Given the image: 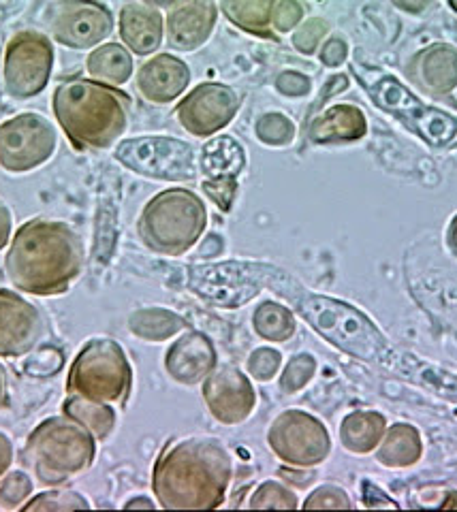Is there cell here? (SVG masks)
Instances as JSON below:
<instances>
[{
    "label": "cell",
    "mask_w": 457,
    "mask_h": 512,
    "mask_svg": "<svg viewBox=\"0 0 457 512\" xmlns=\"http://www.w3.org/2000/svg\"><path fill=\"white\" fill-rule=\"evenodd\" d=\"M233 476L231 455L216 438H184L163 448L152 470V489L165 510L223 506Z\"/></svg>",
    "instance_id": "cell-1"
},
{
    "label": "cell",
    "mask_w": 457,
    "mask_h": 512,
    "mask_svg": "<svg viewBox=\"0 0 457 512\" xmlns=\"http://www.w3.org/2000/svg\"><path fill=\"white\" fill-rule=\"evenodd\" d=\"M84 267L82 239L65 222L28 220L5 256L9 282L22 293L52 297L69 291Z\"/></svg>",
    "instance_id": "cell-2"
},
{
    "label": "cell",
    "mask_w": 457,
    "mask_h": 512,
    "mask_svg": "<svg viewBox=\"0 0 457 512\" xmlns=\"http://www.w3.org/2000/svg\"><path fill=\"white\" fill-rule=\"evenodd\" d=\"M54 114L77 146L107 148L124 133L129 96L114 86L71 79L54 92Z\"/></svg>",
    "instance_id": "cell-3"
},
{
    "label": "cell",
    "mask_w": 457,
    "mask_h": 512,
    "mask_svg": "<svg viewBox=\"0 0 457 512\" xmlns=\"http://www.w3.org/2000/svg\"><path fill=\"white\" fill-rule=\"evenodd\" d=\"M94 455H97V444L92 431L67 414L39 423L24 446L28 468L47 487H58L86 472Z\"/></svg>",
    "instance_id": "cell-4"
},
{
    "label": "cell",
    "mask_w": 457,
    "mask_h": 512,
    "mask_svg": "<svg viewBox=\"0 0 457 512\" xmlns=\"http://www.w3.org/2000/svg\"><path fill=\"white\" fill-rule=\"evenodd\" d=\"M208 214L191 190L173 188L156 195L139 218L144 244L165 256H180L191 250L206 231Z\"/></svg>",
    "instance_id": "cell-5"
},
{
    "label": "cell",
    "mask_w": 457,
    "mask_h": 512,
    "mask_svg": "<svg viewBox=\"0 0 457 512\" xmlns=\"http://www.w3.org/2000/svg\"><path fill=\"white\" fill-rule=\"evenodd\" d=\"M133 389V370L118 342L99 338L90 340L75 357L67 393L94 399V402L124 406Z\"/></svg>",
    "instance_id": "cell-6"
},
{
    "label": "cell",
    "mask_w": 457,
    "mask_h": 512,
    "mask_svg": "<svg viewBox=\"0 0 457 512\" xmlns=\"http://www.w3.org/2000/svg\"><path fill=\"white\" fill-rule=\"evenodd\" d=\"M267 442L274 455L293 468L321 466L332 451L327 427L304 410H287L267 431Z\"/></svg>",
    "instance_id": "cell-7"
},
{
    "label": "cell",
    "mask_w": 457,
    "mask_h": 512,
    "mask_svg": "<svg viewBox=\"0 0 457 512\" xmlns=\"http://www.w3.org/2000/svg\"><path fill=\"white\" fill-rule=\"evenodd\" d=\"M116 158L133 171L148 178L184 182L197 173L195 150L184 141L171 137H141L124 141Z\"/></svg>",
    "instance_id": "cell-8"
},
{
    "label": "cell",
    "mask_w": 457,
    "mask_h": 512,
    "mask_svg": "<svg viewBox=\"0 0 457 512\" xmlns=\"http://www.w3.org/2000/svg\"><path fill=\"white\" fill-rule=\"evenodd\" d=\"M54 150V126L39 114H22L0 124V165L11 173L43 165Z\"/></svg>",
    "instance_id": "cell-9"
},
{
    "label": "cell",
    "mask_w": 457,
    "mask_h": 512,
    "mask_svg": "<svg viewBox=\"0 0 457 512\" xmlns=\"http://www.w3.org/2000/svg\"><path fill=\"white\" fill-rule=\"evenodd\" d=\"M54 50L39 32H20L7 45L5 86L18 99L39 94L52 73Z\"/></svg>",
    "instance_id": "cell-10"
},
{
    "label": "cell",
    "mask_w": 457,
    "mask_h": 512,
    "mask_svg": "<svg viewBox=\"0 0 457 512\" xmlns=\"http://www.w3.org/2000/svg\"><path fill=\"white\" fill-rule=\"evenodd\" d=\"M201 391L210 414L223 425L246 421L257 406V393L250 378L231 365L214 367L203 380Z\"/></svg>",
    "instance_id": "cell-11"
},
{
    "label": "cell",
    "mask_w": 457,
    "mask_h": 512,
    "mask_svg": "<svg viewBox=\"0 0 457 512\" xmlns=\"http://www.w3.org/2000/svg\"><path fill=\"white\" fill-rule=\"evenodd\" d=\"M240 99L229 86L201 84L178 105V120L188 133L210 137L238 114Z\"/></svg>",
    "instance_id": "cell-12"
},
{
    "label": "cell",
    "mask_w": 457,
    "mask_h": 512,
    "mask_svg": "<svg viewBox=\"0 0 457 512\" xmlns=\"http://www.w3.org/2000/svg\"><path fill=\"white\" fill-rule=\"evenodd\" d=\"M45 333L41 312L22 295L0 288V357L18 359L35 350Z\"/></svg>",
    "instance_id": "cell-13"
},
{
    "label": "cell",
    "mask_w": 457,
    "mask_h": 512,
    "mask_svg": "<svg viewBox=\"0 0 457 512\" xmlns=\"http://www.w3.org/2000/svg\"><path fill=\"white\" fill-rule=\"evenodd\" d=\"M244 150L231 137H214L201 152L203 190L223 212H229L235 192H238V175L244 169Z\"/></svg>",
    "instance_id": "cell-14"
},
{
    "label": "cell",
    "mask_w": 457,
    "mask_h": 512,
    "mask_svg": "<svg viewBox=\"0 0 457 512\" xmlns=\"http://www.w3.org/2000/svg\"><path fill=\"white\" fill-rule=\"evenodd\" d=\"M109 30H112V18L101 5L86 3V0H67L54 9V39L75 50H86L99 43L109 35Z\"/></svg>",
    "instance_id": "cell-15"
},
{
    "label": "cell",
    "mask_w": 457,
    "mask_h": 512,
    "mask_svg": "<svg viewBox=\"0 0 457 512\" xmlns=\"http://www.w3.org/2000/svg\"><path fill=\"white\" fill-rule=\"evenodd\" d=\"M368 92L378 107H383L389 114L398 116L423 139H428L432 143H445L443 137H440L432 126L436 124L434 120H445L449 116L440 114V111H434L430 107H423L411 92L400 86L398 79L383 77L378 84L368 86Z\"/></svg>",
    "instance_id": "cell-16"
},
{
    "label": "cell",
    "mask_w": 457,
    "mask_h": 512,
    "mask_svg": "<svg viewBox=\"0 0 457 512\" xmlns=\"http://www.w3.org/2000/svg\"><path fill=\"white\" fill-rule=\"evenodd\" d=\"M216 24L212 0H178L167 18V41L182 52H193L208 41Z\"/></svg>",
    "instance_id": "cell-17"
},
{
    "label": "cell",
    "mask_w": 457,
    "mask_h": 512,
    "mask_svg": "<svg viewBox=\"0 0 457 512\" xmlns=\"http://www.w3.org/2000/svg\"><path fill=\"white\" fill-rule=\"evenodd\" d=\"M216 367L214 344L199 331L184 333L178 342H173L165 357L167 374L182 384H197Z\"/></svg>",
    "instance_id": "cell-18"
},
{
    "label": "cell",
    "mask_w": 457,
    "mask_h": 512,
    "mask_svg": "<svg viewBox=\"0 0 457 512\" xmlns=\"http://www.w3.org/2000/svg\"><path fill=\"white\" fill-rule=\"evenodd\" d=\"M188 82H191V71L180 58L171 54L154 56L137 73V86L141 94L159 105L178 99Z\"/></svg>",
    "instance_id": "cell-19"
},
{
    "label": "cell",
    "mask_w": 457,
    "mask_h": 512,
    "mask_svg": "<svg viewBox=\"0 0 457 512\" xmlns=\"http://www.w3.org/2000/svg\"><path fill=\"white\" fill-rule=\"evenodd\" d=\"M411 75L434 96L457 88V50L451 45H434L413 60Z\"/></svg>",
    "instance_id": "cell-20"
},
{
    "label": "cell",
    "mask_w": 457,
    "mask_h": 512,
    "mask_svg": "<svg viewBox=\"0 0 457 512\" xmlns=\"http://www.w3.org/2000/svg\"><path fill=\"white\" fill-rule=\"evenodd\" d=\"M368 133L364 111L355 105H334L312 122L310 139L314 143H349Z\"/></svg>",
    "instance_id": "cell-21"
},
{
    "label": "cell",
    "mask_w": 457,
    "mask_h": 512,
    "mask_svg": "<svg viewBox=\"0 0 457 512\" xmlns=\"http://www.w3.org/2000/svg\"><path fill=\"white\" fill-rule=\"evenodd\" d=\"M122 41L131 47V52L146 56L159 50L163 41V18L159 11L148 7L131 5L120 15Z\"/></svg>",
    "instance_id": "cell-22"
},
{
    "label": "cell",
    "mask_w": 457,
    "mask_h": 512,
    "mask_svg": "<svg viewBox=\"0 0 457 512\" xmlns=\"http://www.w3.org/2000/svg\"><path fill=\"white\" fill-rule=\"evenodd\" d=\"M387 431V421L381 412L357 410L346 416L340 425V442L349 453L368 455L376 451Z\"/></svg>",
    "instance_id": "cell-23"
},
{
    "label": "cell",
    "mask_w": 457,
    "mask_h": 512,
    "mask_svg": "<svg viewBox=\"0 0 457 512\" xmlns=\"http://www.w3.org/2000/svg\"><path fill=\"white\" fill-rule=\"evenodd\" d=\"M423 453V444L419 431L408 423L391 425L381 444L376 446V459L387 468H408L419 461Z\"/></svg>",
    "instance_id": "cell-24"
},
{
    "label": "cell",
    "mask_w": 457,
    "mask_h": 512,
    "mask_svg": "<svg viewBox=\"0 0 457 512\" xmlns=\"http://www.w3.org/2000/svg\"><path fill=\"white\" fill-rule=\"evenodd\" d=\"M280 0H223L227 18L250 35L274 37V11Z\"/></svg>",
    "instance_id": "cell-25"
},
{
    "label": "cell",
    "mask_w": 457,
    "mask_h": 512,
    "mask_svg": "<svg viewBox=\"0 0 457 512\" xmlns=\"http://www.w3.org/2000/svg\"><path fill=\"white\" fill-rule=\"evenodd\" d=\"M62 412L77 423H82L86 429L92 431V436L97 440H105L112 434L116 427V412L112 404L105 402H94V399L80 397V395H69L62 404Z\"/></svg>",
    "instance_id": "cell-26"
},
{
    "label": "cell",
    "mask_w": 457,
    "mask_h": 512,
    "mask_svg": "<svg viewBox=\"0 0 457 512\" xmlns=\"http://www.w3.org/2000/svg\"><path fill=\"white\" fill-rule=\"evenodd\" d=\"M88 73L107 86H120L133 73V58L122 45L109 43L88 56Z\"/></svg>",
    "instance_id": "cell-27"
},
{
    "label": "cell",
    "mask_w": 457,
    "mask_h": 512,
    "mask_svg": "<svg viewBox=\"0 0 457 512\" xmlns=\"http://www.w3.org/2000/svg\"><path fill=\"white\" fill-rule=\"evenodd\" d=\"M186 327V320L163 308L137 310L129 318V329L137 338L146 342H165L171 335L180 333Z\"/></svg>",
    "instance_id": "cell-28"
},
{
    "label": "cell",
    "mask_w": 457,
    "mask_h": 512,
    "mask_svg": "<svg viewBox=\"0 0 457 512\" xmlns=\"http://www.w3.org/2000/svg\"><path fill=\"white\" fill-rule=\"evenodd\" d=\"M252 323H255V331L267 342H287L295 333V318L291 310L274 301L261 303L252 316Z\"/></svg>",
    "instance_id": "cell-29"
},
{
    "label": "cell",
    "mask_w": 457,
    "mask_h": 512,
    "mask_svg": "<svg viewBox=\"0 0 457 512\" xmlns=\"http://www.w3.org/2000/svg\"><path fill=\"white\" fill-rule=\"evenodd\" d=\"M90 508L88 500L77 491L69 489H52L33 495L22 510H52V512H69V510H86Z\"/></svg>",
    "instance_id": "cell-30"
},
{
    "label": "cell",
    "mask_w": 457,
    "mask_h": 512,
    "mask_svg": "<svg viewBox=\"0 0 457 512\" xmlns=\"http://www.w3.org/2000/svg\"><path fill=\"white\" fill-rule=\"evenodd\" d=\"M30 493H33V480L22 470L7 472L5 478L0 480V508L15 510L22 508Z\"/></svg>",
    "instance_id": "cell-31"
},
{
    "label": "cell",
    "mask_w": 457,
    "mask_h": 512,
    "mask_svg": "<svg viewBox=\"0 0 457 512\" xmlns=\"http://www.w3.org/2000/svg\"><path fill=\"white\" fill-rule=\"evenodd\" d=\"M250 508H282V510H293L297 508V498L291 489H287L278 480H267L263 483L250 498Z\"/></svg>",
    "instance_id": "cell-32"
},
{
    "label": "cell",
    "mask_w": 457,
    "mask_h": 512,
    "mask_svg": "<svg viewBox=\"0 0 457 512\" xmlns=\"http://www.w3.org/2000/svg\"><path fill=\"white\" fill-rule=\"evenodd\" d=\"M314 372H317V361H314L312 355H306V352L304 355H295L280 376V389L285 393H297L306 387Z\"/></svg>",
    "instance_id": "cell-33"
},
{
    "label": "cell",
    "mask_w": 457,
    "mask_h": 512,
    "mask_svg": "<svg viewBox=\"0 0 457 512\" xmlns=\"http://www.w3.org/2000/svg\"><path fill=\"white\" fill-rule=\"evenodd\" d=\"M257 137L267 146H287L295 137V126L287 116L267 114L257 122Z\"/></svg>",
    "instance_id": "cell-34"
},
{
    "label": "cell",
    "mask_w": 457,
    "mask_h": 512,
    "mask_svg": "<svg viewBox=\"0 0 457 512\" xmlns=\"http://www.w3.org/2000/svg\"><path fill=\"white\" fill-rule=\"evenodd\" d=\"M280 365H282V355L274 348H257L248 357V372L259 382L272 380L278 374Z\"/></svg>",
    "instance_id": "cell-35"
},
{
    "label": "cell",
    "mask_w": 457,
    "mask_h": 512,
    "mask_svg": "<svg viewBox=\"0 0 457 512\" xmlns=\"http://www.w3.org/2000/svg\"><path fill=\"white\" fill-rule=\"evenodd\" d=\"M306 510H336V508H344L351 510L353 502L349 500L344 489L334 487V485H323L317 491H312L308 495V500L302 504Z\"/></svg>",
    "instance_id": "cell-36"
},
{
    "label": "cell",
    "mask_w": 457,
    "mask_h": 512,
    "mask_svg": "<svg viewBox=\"0 0 457 512\" xmlns=\"http://www.w3.org/2000/svg\"><path fill=\"white\" fill-rule=\"evenodd\" d=\"M302 15H304V9L297 3V0H280L276 11H274V20H272L274 32H289L291 28H295L299 24Z\"/></svg>",
    "instance_id": "cell-37"
},
{
    "label": "cell",
    "mask_w": 457,
    "mask_h": 512,
    "mask_svg": "<svg viewBox=\"0 0 457 512\" xmlns=\"http://www.w3.org/2000/svg\"><path fill=\"white\" fill-rule=\"evenodd\" d=\"M325 32H327L325 22L310 20L308 24H304L302 28L297 30V35L293 37V43H295V47H297L299 52L314 54V50H317V45L323 39Z\"/></svg>",
    "instance_id": "cell-38"
},
{
    "label": "cell",
    "mask_w": 457,
    "mask_h": 512,
    "mask_svg": "<svg viewBox=\"0 0 457 512\" xmlns=\"http://www.w3.org/2000/svg\"><path fill=\"white\" fill-rule=\"evenodd\" d=\"M56 348H43L39 350L37 355L30 359L26 363V372L33 374V376H50V374H56L60 370V365H52V361H62V355L54 357L56 355Z\"/></svg>",
    "instance_id": "cell-39"
},
{
    "label": "cell",
    "mask_w": 457,
    "mask_h": 512,
    "mask_svg": "<svg viewBox=\"0 0 457 512\" xmlns=\"http://www.w3.org/2000/svg\"><path fill=\"white\" fill-rule=\"evenodd\" d=\"M278 90L291 94V96H302L310 90V82L299 73H285L278 77Z\"/></svg>",
    "instance_id": "cell-40"
},
{
    "label": "cell",
    "mask_w": 457,
    "mask_h": 512,
    "mask_svg": "<svg viewBox=\"0 0 457 512\" xmlns=\"http://www.w3.org/2000/svg\"><path fill=\"white\" fill-rule=\"evenodd\" d=\"M344 58H346V45H344V41H340V39H332V41H329V43L323 47V52H321V60H323L325 64H329V67H338V64L344 62Z\"/></svg>",
    "instance_id": "cell-41"
},
{
    "label": "cell",
    "mask_w": 457,
    "mask_h": 512,
    "mask_svg": "<svg viewBox=\"0 0 457 512\" xmlns=\"http://www.w3.org/2000/svg\"><path fill=\"white\" fill-rule=\"evenodd\" d=\"M13 463V442L9 440V436H5L0 431V480L5 478V474L9 472Z\"/></svg>",
    "instance_id": "cell-42"
},
{
    "label": "cell",
    "mask_w": 457,
    "mask_h": 512,
    "mask_svg": "<svg viewBox=\"0 0 457 512\" xmlns=\"http://www.w3.org/2000/svg\"><path fill=\"white\" fill-rule=\"evenodd\" d=\"M11 237V212L5 203H0V250H3Z\"/></svg>",
    "instance_id": "cell-43"
},
{
    "label": "cell",
    "mask_w": 457,
    "mask_h": 512,
    "mask_svg": "<svg viewBox=\"0 0 457 512\" xmlns=\"http://www.w3.org/2000/svg\"><path fill=\"white\" fill-rule=\"evenodd\" d=\"M391 3L406 13H421L430 7L432 0H391Z\"/></svg>",
    "instance_id": "cell-44"
},
{
    "label": "cell",
    "mask_w": 457,
    "mask_h": 512,
    "mask_svg": "<svg viewBox=\"0 0 457 512\" xmlns=\"http://www.w3.org/2000/svg\"><path fill=\"white\" fill-rule=\"evenodd\" d=\"M447 244H449V250L457 256V216L451 220L449 224V231H447Z\"/></svg>",
    "instance_id": "cell-45"
},
{
    "label": "cell",
    "mask_w": 457,
    "mask_h": 512,
    "mask_svg": "<svg viewBox=\"0 0 457 512\" xmlns=\"http://www.w3.org/2000/svg\"><path fill=\"white\" fill-rule=\"evenodd\" d=\"M5 402H7V376H5L3 365H0V408L5 406Z\"/></svg>",
    "instance_id": "cell-46"
},
{
    "label": "cell",
    "mask_w": 457,
    "mask_h": 512,
    "mask_svg": "<svg viewBox=\"0 0 457 512\" xmlns=\"http://www.w3.org/2000/svg\"><path fill=\"white\" fill-rule=\"evenodd\" d=\"M124 508H154V502L144 500V498H137V500L126 502V504H124Z\"/></svg>",
    "instance_id": "cell-47"
},
{
    "label": "cell",
    "mask_w": 457,
    "mask_h": 512,
    "mask_svg": "<svg viewBox=\"0 0 457 512\" xmlns=\"http://www.w3.org/2000/svg\"><path fill=\"white\" fill-rule=\"evenodd\" d=\"M146 3H152V5H171V3H176V0H146Z\"/></svg>",
    "instance_id": "cell-48"
},
{
    "label": "cell",
    "mask_w": 457,
    "mask_h": 512,
    "mask_svg": "<svg viewBox=\"0 0 457 512\" xmlns=\"http://www.w3.org/2000/svg\"><path fill=\"white\" fill-rule=\"evenodd\" d=\"M449 5H451V9L457 13V0H449Z\"/></svg>",
    "instance_id": "cell-49"
}]
</instances>
